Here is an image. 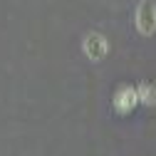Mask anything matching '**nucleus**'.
Instances as JSON below:
<instances>
[{"mask_svg": "<svg viewBox=\"0 0 156 156\" xmlns=\"http://www.w3.org/2000/svg\"><path fill=\"white\" fill-rule=\"evenodd\" d=\"M112 104H114V109L119 112V114H129L136 104H141L139 102V89H136L134 84H122L119 89L114 92Z\"/></svg>", "mask_w": 156, "mask_h": 156, "instance_id": "nucleus-3", "label": "nucleus"}, {"mask_svg": "<svg viewBox=\"0 0 156 156\" xmlns=\"http://www.w3.org/2000/svg\"><path fill=\"white\" fill-rule=\"evenodd\" d=\"M134 23H136V30H139L144 37L156 35V3H151V0H141V3L136 5Z\"/></svg>", "mask_w": 156, "mask_h": 156, "instance_id": "nucleus-1", "label": "nucleus"}, {"mask_svg": "<svg viewBox=\"0 0 156 156\" xmlns=\"http://www.w3.org/2000/svg\"><path fill=\"white\" fill-rule=\"evenodd\" d=\"M82 52L87 60L92 62H102L107 52H109V42H107V37L102 32H89L84 35V40H82Z\"/></svg>", "mask_w": 156, "mask_h": 156, "instance_id": "nucleus-2", "label": "nucleus"}, {"mask_svg": "<svg viewBox=\"0 0 156 156\" xmlns=\"http://www.w3.org/2000/svg\"><path fill=\"white\" fill-rule=\"evenodd\" d=\"M136 89H139V102H141V104L156 107V84H151V82H141Z\"/></svg>", "mask_w": 156, "mask_h": 156, "instance_id": "nucleus-4", "label": "nucleus"}]
</instances>
